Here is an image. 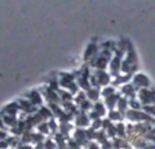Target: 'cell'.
Returning a JSON list of instances; mask_svg holds the SVG:
<instances>
[{
	"label": "cell",
	"instance_id": "1",
	"mask_svg": "<svg viewBox=\"0 0 155 149\" xmlns=\"http://www.w3.org/2000/svg\"><path fill=\"white\" fill-rule=\"evenodd\" d=\"M137 96H139V101L142 104H146V106H155V90L154 89H148V88L140 89Z\"/></svg>",
	"mask_w": 155,
	"mask_h": 149
},
{
	"label": "cell",
	"instance_id": "2",
	"mask_svg": "<svg viewBox=\"0 0 155 149\" xmlns=\"http://www.w3.org/2000/svg\"><path fill=\"white\" fill-rule=\"evenodd\" d=\"M148 85H150V81H148V78L144 74H136V75L134 77V86L136 88V89H139V90L144 89Z\"/></svg>",
	"mask_w": 155,
	"mask_h": 149
},
{
	"label": "cell",
	"instance_id": "3",
	"mask_svg": "<svg viewBox=\"0 0 155 149\" xmlns=\"http://www.w3.org/2000/svg\"><path fill=\"white\" fill-rule=\"evenodd\" d=\"M117 107H118V111H120L121 114H124V112H127V109H128V107H129V101L127 100V99H118Z\"/></svg>",
	"mask_w": 155,
	"mask_h": 149
},
{
	"label": "cell",
	"instance_id": "4",
	"mask_svg": "<svg viewBox=\"0 0 155 149\" xmlns=\"http://www.w3.org/2000/svg\"><path fill=\"white\" fill-rule=\"evenodd\" d=\"M135 89L136 88L134 86V85H125V86H123V95H125V96H128V97H134L135 96Z\"/></svg>",
	"mask_w": 155,
	"mask_h": 149
},
{
	"label": "cell",
	"instance_id": "5",
	"mask_svg": "<svg viewBox=\"0 0 155 149\" xmlns=\"http://www.w3.org/2000/svg\"><path fill=\"white\" fill-rule=\"evenodd\" d=\"M116 133H117V136H120L121 138H124V137L127 136L125 134V126H124L123 123L117 125V127H116Z\"/></svg>",
	"mask_w": 155,
	"mask_h": 149
},
{
	"label": "cell",
	"instance_id": "6",
	"mask_svg": "<svg viewBox=\"0 0 155 149\" xmlns=\"http://www.w3.org/2000/svg\"><path fill=\"white\" fill-rule=\"evenodd\" d=\"M121 112L120 111H110L109 112V119L110 120H120L121 119Z\"/></svg>",
	"mask_w": 155,
	"mask_h": 149
},
{
	"label": "cell",
	"instance_id": "7",
	"mask_svg": "<svg viewBox=\"0 0 155 149\" xmlns=\"http://www.w3.org/2000/svg\"><path fill=\"white\" fill-rule=\"evenodd\" d=\"M143 111L147 115H151V116L155 118V106H144L143 107Z\"/></svg>",
	"mask_w": 155,
	"mask_h": 149
},
{
	"label": "cell",
	"instance_id": "8",
	"mask_svg": "<svg viewBox=\"0 0 155 149\" xmlns=\"http://www.w3.org/2000/svg\"><path fill=\"white\" fill-rule=\"evenodd\" d=\"M129 107H131L132 109H135V111H140L142 104H140L137 100H131V101H129Z\"/></svg>",
	"mask_w": 155,
	"mask_h": 149
}]
</instances>
